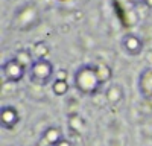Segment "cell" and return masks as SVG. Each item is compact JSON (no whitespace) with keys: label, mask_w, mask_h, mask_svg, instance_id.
I'll use <instances>...</instances> for the list:
<instances>
[{"label":"cell","mask_w":152,"mask_h":146,"mask_svg":"<svg viewBox=\"0 0 152 146\" xmlns=\"http://www.w3.org/2000/svg\"><path fill=\"white\" fill-rule=\"evenodd\" d=\"M122 49L126 55L138 56L143 52V41L135 34H126L122 38Z\"/></svg>","instance_id":"5b68a950"},{"label":"cell","mask_w":152,"mask_h":146,"mask_svg":"<svg viewBox=\"0 0 152 146\" xmlns=\"http://www.w3.org/2000/svg\"><path fill=\"white\" fill-rule=\"evenodd\" d=\"M26 72L28 70L24 69L15 58L6 59V63L2 64V76L6 82H18V81H21Z\"/></svg>","instance_id":"3957f363"},{"label":"cell","mask_w":152,"mask_h":146,"mask_svg":"<svg viewBox=\"0 0 152 146\" xmlns=\"http://www.w3.org/2000/svg\"><path fill=\"white\" fill-rule=\"evenodd\" d=\"M43 137L52 145V146H55L59 140H62L64 139V136H62V131L58 128V126H49V128H46L44 131H43Z\"/></svg>","instance_id":"9c48e42d"},{"label":"cell","mask_w":152,"mask_h":146,"mask_svg":"<svg viewBox=\"0 0 152 146\" xmlns=\"http://www.w3.org/2000/svg\"><path fill=\"white\" fill-rule=\"evenodd\" d=\"M55 79H64V81H67V72L66 70H58Z\"/></svg>","instance_id":"5bb4252c"},{"label":"cell","mask_w":152,"mask_h":146,"mask_svg":"<svg viewBox=\"0 0 152 146\" xmlns=\"http://www.w3.org/2000/svg\"><path fill=\"white\" fill-rule=\"evenodd\" d=\"M123 96H125V91H123L120 84H111V85H108V88L105 90V99L111 105L120 104L122 99H123Z\"/></svg>","instance_id":"8992f818"},{"label":"cell","mask_w":152,"mask_h":146,"mask_svg":"<svg viewBox=\"0 0 152 146\" xmlns=\"http://www.w3.org/2000/svg\"><path fill=\"white\" fill-rule=\"evenodd\" d=\"M143 2H145V5L148 8H152V0H143Z\"/></svg>","instance_id":"2e32d148"},{"label":"cell","mask_w":152,"mask_h":146,"mask_svg":"<svg viewBox=\"0 0 152 146\" xmlns=\"http://www.w3.org/2000/svg\"><path fill=\"white\" fill-rule=\"evenodd\" d=\"M18 63L26 69V70H29L31 69V66L34 64V55H32V50L31 49H20V50H17V53H15V56H14Z\"/></svg>","instance_id":"ba28073f"},{"label":"cell","mask_w":152,"mask_h":146,"mask_svg":"<svg viewBox=\"0 0 152 146\" xmlns=\"http://www.w3.org/2000/svg\"><path fill=\"white\" fill-rule=\"evenodd\" d=\"M69 88H70V85L64 79H55L53 84H52V91L56 96H64L69 91Z\"/></svg>","instance_id":"8fae6325"},{"label":"cell","mask_w":152,"mask_h":146,"mask_svg":"<svg viewBox=\"0 0 152 146\" xmlns=\"http://www.w3.org/2000/svg\"><path fill=\"white\" fill-rule=\"evenodd\" d=\"M29 72V81L32 84H37V85H47L53 78V66L49 59L43 58V59H35L34 64L31 66V69L28 70Z\"/></svg>","instance_id":"7a4b0ae2"},{"label":"cell","mask_w":152,"mask_h":146,"mask_svg":"<svg viewBox=\"0 0 152 146\" xmlns=\"http://www.w3.org/2000/svg\"><path fill=\"white\" fill-rule=\"evenodd\" d=\"M75 87L79 93L85 96H94L100 88V81L97 78V73L94 70V64H85L81 66L75 72Z\"/></svg>","instance_id":"6da1fadb"},{"label":"cell","mask_w":152,"mask_h":146,"mask_svg":"<svg viewBox=\"0 0 152 146\" xmlns=\"http://www.w3.org/2000/svg\"><path fill=\"white\" fill-rule=\"evenodd\" d=\"M55 146H75V145H73V142H72V140H69V139H66V137H64L62 140H59Z\"/></svg>","instance_id":"4fadbf2b"},{"label":"cell","mask_w":152,"mask_h":146,"mask_svg":"<svg viewBox=\"0 0 152 146\" xmlns=\"http://www.w3.org/2000/svg\"><path fill=\"white\" fill-rule=\"evenodd\" d=\"M47 53H49V46L43 41H38L32 47V55H34L35 59H43V58H46Z\"/></svg>","instance_id":"7c38bea8"},{"label":"cell","mask_w":152,"mask_h":146,"mask_svg":"<svg viewBox=\"0 0 152 146\" xmlns=\"http://www.w3.org/2000/svg\"><path fill=\"white\" fill-rule=\"evenodd\" d=\"M94 70H96V73H97V78H99L100 84L108 82V81L111 79V76H113V72H111L110 66L105 64V63H97V64H94Z\"/></svg>","instance_id":"30bf717a"},{"label":"cell","mask_w":152,"mask_h":146,"mask_svg":"<svg viewBox=\"0 0 152 146\" xmlns=\"http://www.w3.org/2000/svg\"><path fill=\"white\" fill-rule=\"evenodd\" d=\"M20 120V114L17 111L15 107L12 105H3L0 108V125H2L3 129H14L15 125L18 123Z\"/></svg>","instance_id":"277c9868"},{"label":"cell","mask_w":152,"mask_h":146,"mask_svg":"<svg viewBox=\"0 0 152 146\" xmlns=\"http://www.w3.org/2000/svg\"><path fill=\"white\" fill-rule=\"evenodd\" d=\"M37 146H52V145H50V143H49V142H47V140H46L43 136H41V137H40V140L37 142Z\"/></svg>","instance_id":"9a60e30c"},{"label":"cell","mask_w":152,"mask_h":146,"mask_svg":"<svg viewBox=\"0 0 152 146\" xmlns=\"http://www.w3.org/2000/svg\"><path fill=\"white\" fill-rule=\"evenodd\" d=\"M67 125H69V129L75 134H81L84 129H85V122L84 119L78 114V113H72L69 114L67 117Z\"/></svg>","instance_id":"52a82bcc"}]
</instances>
